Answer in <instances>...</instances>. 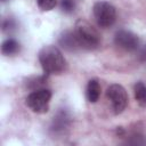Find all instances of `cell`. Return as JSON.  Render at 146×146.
Here are the masks:
<instances>
[{
    "label": "cell",
    "instance_id": "30bf717a",
    "mask_svg": "<svg viewBox=\"0 0 146 146\" xmlns=\"http://www.w3.org/2000/svg\"><path fill=\"white\" fill-rule=\"evenodd\" d=\"M133 91H135V99L137 100V103L141 107L146 108V86L143 82H137L135 84Z\"/></svg>",
    "mask_w": 146,
    "mask_h": 146
},
{
    "label": "cell",
    "instance_id": "3957f363",
    "mask_svg": "<svg viewBox=\"0 0 146 146\" xmlns=\"http://www.w3.org/2000/svg\"><path fill=\"white\" fill-rule=\"evenodd\" d=\"M51 99V91L44 88L35 89L26 98V105L34 113H46L49 110V103Z\"/></svg>",
    "mask_w": 146,
    "mask_h": 146
},
{
    "label": "cell",
    "instance_id": "52a82bcc",
    "mask_svg": "<svg viewBox=\"0 0 146 146\" xmlns=\"http://www.w3.org/2000/svg\"><path fill=\"white\" fill-rule=\"evenodd\" d=\"M68 123H70V116H68L67 112L66 111H59L52 120L51 130L55 133L63 132L68 127Z\"/></svg>",
    "mask_w": 146,
    "mask_h": 146
},
{
    "label": "cell",
    "instance_id": "2e32d148",
    "mask_svg": "<svg viewBox=\"0 0 146 146\" xmlns=\"http://www.w3.org/2000/svg\"><path fill=\"white\" fill-rule=\"evenodd\" d=\"M2 1H3V2H5V1H7V0H2Z\"/></svg>",
    "mask_w": 146,
    "mask_h": 146
},
{
    "label": "cell",
    "instance_id": "8992f818",
    "mask_svg": "<svg viewBox=\"0 0 146 146\" xmlns=\"http://www.w3.org/2000/svg\"><path fill=\"white\" fill-rule=\"evenodd\" d=\"M114 42L120 49L125 51H135L139 49V39L135 33L130 31L121 30L116 32L114 36Z\"/></svg>",
    "mask_w": 146,
    "mask_h": 146
},
{
    "label": "cell",
    "instance_id": "7c38bea8",
    "mask_svg": "<svg viewBox=\"0 0 146 146\" xmlns=\"http://www.w3.org/2000/svg\"><path fill=\"white\" fill-rule=\"evenodd\" d=\"M36 3L39 6V8L43 11H49L51 9L55 8L57 0H36Z\"/></svg>",
    "mask_w": 146,
    "mask_h": 146
},
{
    "label": "cell",
    "instance_id": "5b68a950",
    "mask_svg": "<svg viewBox=\"0 0 146 146\" xmlns=\"http://www.w3.org/2000/svg\"><path fill=\"white\" fill-rule=\"evenodd\" d=\"M106 97L110 100L115 114L122 113L128 104V95L125 89L120 84H111L106 90Z\"/></svg>",
    "mask_w": 146,
    "mask_h": 146
},
{
    "label": "cell",
    "instance_id": "ba28073f",
    "mask_svg": "<svg viewBox=\"0 0 146 146\" xmlns=\"http://www.w3.org/2000/svg\"><path fill=\"white\" fill-rule=\"evenodd\" d=\"M59 43H60V46H62L64 49L70 50V51L80 49L79 43H78V41H76L75 34H74L73 31H65V32L60 35V38H59Z\"/></svg>",
    "mask_w": 146,
    "mask_h": 146
},
{
    "label": "cell",
    "instance_id": "7a4b0ae2",
    "mask_svg": "<svg viewBox=\"0 0 146 146\" xmlns=\"http://www.w3.org/2000/svg\"><path fill=\"white\" fill-rule=\"evenodd\" d=\"M80 49L92 50L100 44V35L97 30L86 21L76 22L73 30Z\"/></svg>",
    "mask_w": 146,
    "mask_h": 146
},
{
    "label": "cell",
    "instance_id": "5bb4252c",
    "mask_svg": "<svg viewBox=\"0 0 146 146\" xmlns=\"http://www.w3.org/2000/svg\"><path fill=\"white\" fill-rule=\"evenodd\" d=\"M13 26H14V25H13V22H11V21H9V19H8V21H6V22L3 23V30H7V29H8V30H10Z\"/></svg>",
    "mask_w": 146,
    "mask_h": 146
},
{
    "label": "cell",
    "instance_id": "277c9868",
    "mask_svg": "<svg viewBox=\"0 0 146 146\" xmlns=\"http://www.w3.org/2000/svg\"><path fill=\"white\" fill-rule=\"evenodd\" d=\"M94 16L99 26L110 27L115 23L116 10H115V7L110 2L98 1L94 5Z\"/></svg>",
    "mask_w": 146,
    "mask_h": 146
},
{
    "label": "cell",
    "instance_id": "9c48e42d",
    "mask_svg": "<svg viewBox=\"0 0 146 146\" xmlns=\"http://www.w3.org/2000/svg\"><path fill=\"white\" fill-rule=\"evenodd\" d=\"M86 96H87L88 102H90V103H96L99 99V96H100V84H99L98 80L91 79L88 82L87 89H86Z\"/></svg>",
    "mask_w": 146,
    "mask_h": 146
},
{
    "label": "cell",
    "instance_id": "8fae6325",
    "mask_svg": "<svg viewBox=\"0 0 146 146\" xmlns=\"http://www.w3.org/2000/svg\"><path fill=\"white\" fill-rule=\"evenodd\" d=\"M18 50H19V43L14 39H7L2 43V47H1V51L6 56L15 55Z\"/></svg>",
    "mask_w": 146,
    "mask_h": 146
},
{
    "label": "cell",
    "instance_id": "6da1fadb",
    "mask_svg": "<svg viewBox=\"0 0 146 146\" xmlns=\"http://www.w3.org/2000/svg\"><path fill=\"white\" fill-rule=\"evenodd\" d=\"M39 62L46 74H60L66 67V60L55 46H46L39 52Z\"/></svg>",
    "mask_w": 146,
    "mask_h": 146
},
{
    "label": "cell",
    "instance_id": "9a60e30c",
    "mask_svg": "<svg viewBox=\"0 0 146 146\" xmlns=\"http://www.w3.org/2000/svg\"><path fill=\"white\" fill-rule=\"evenodd\" d=\"M139 56L143 58V60H146V47H144V48H141V49H140Z\"/></svg>",
    "mask_w": 146,
    "mask_h": 146
},
{
    "label": "cell",
    "instance_id": "4fadbf2b",
    "mask_svg": "<svg viewBox=\"0 0 146 146\" xmlns=\"http://www.w3.org/2000/svg\"><path fill=\"white\" fill-rule=\"evenodd\" d=\"M60 9L66 14L72 13L75 9V0H60Z\"/></svg>",
    "mask_w": 146,
    "mask_h": 146
}]
</instances>
